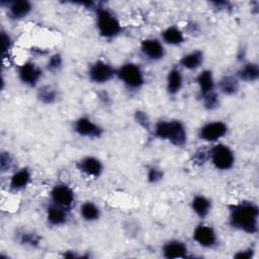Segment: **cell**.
<instances>
[{"mask_svg":"<svg viewBox=\"0 0 259 259\" xmlns=\"http://www.w3.org/2000/svg\"><path fill=\"white\" fill-rule=\"evenodd\" d=\"M135 120L138 124H140L144 130L151 132L152 131V122L150 119V116L147 112L143 110H137L135 112Z\"/></svg>","mask_w":259,"mask_h":259,"instance_id":"31","label":"cell"},{"mask_svg":"<svg viewBox=\"0 0 259 259\" xmlns=\"http://www.w3.org/2000/svg\"><path fill=\"white\" fill-rule=\"evenodd\" d=\"M255 251L253 248H247V249H243L238 251L235 255L234 258L237 259H252L254 257Z\"/></svg>","mask_w":259,"mask_h":259,"instance_id":"36","label":"cell"},{"mask_svg":"<svg viewBox=\"0 0 259 259\" xmlns=\"http://www.w3.org/2000/svg\"><path fill=\"white\" fill-rule=\"evenodd\" d=\"M141 52L143 56L153 62L162 60L165 56V48L157 38H145L141 42Z\"/></svg>","mask_w":259,"mask_h":259,"instance_id":"12","label":"cell"},{"mask_svg":"<svg viewBox=\"0 0 259 259\" xmlns=\"http://www.w3.org/2000/svg\"><path fill=\"white\" fill-rule=\"evenodd\" d=\"M13 165V159L8 152H2L0 156V170L2 173L8 172Z\"/></svg>","mask_w":259,"mask_h":259,"instance_id":"33","label":"cell"},{"mask_svg":"<svg viewBox=\"0 0 259 259\" xmlns=\"http://www.w3.org/2000/svg\"><path fill=\"white\" fill-rule=\"evenodd\" d=\"M74 132L80 137L99 139L103 135V128L88 116H80L74 121Z\"/></svg>","mask_w":259,"mask_h":259,"instance_id":"9","label":"cell"},{"mask_svg":"<svg viewBox=\"0 0 259 259\" xmlns=\"http://www.w3.org/2000/svg\"><path fill=\"white\" fill-rule=\"evenodd\" d=\"M192 163L195 166H202L209 161V148H199L196 150L191 158Z\"/></svg>","mask_w":259,"mask_h":259,"instance_id":"29","label":"cell"},{"mask_svg":"<svg viewBox=\"0 0 259 259\" xmlns=\"http://www.w3.org/2000/svg\"><path fill=\"white\" fill-rule=\"evenodd\" d=\"M209 161L220 171H228L235 165L236 157L233 150L224 144H217L209 148Z\"/></svg>","mask_w":259,"mask_h":259,"instance_id":"5","label":"cell"},{"mask_svg":"<svg viewBox=\"0 0 259 259\" xmlns=\"http://www.w3.org/2000/svg\"><path fill=\"white\" fill-rule=\"evenodd\" d=\"M63 67V57L61 56V54L56 53L53 54L47 62V70L52 72V73H56L59 72Z\"/></svg>","mask_w":259,"mask_h":259,"instance_id":"30","label":"cell"},{"mask_svg":"<svg viewBox=\"0 0 259 259\" xmlns=\"http://www.w3.org/2000/svg\"><path fill=\"white\" fill-rule=\"evenodd\" d=\"M183 87V75L179 68L169 70L166 77V90L169 95L178 94Z\"/></svg>","mask_w":259,"mask_h":259,"instance_id":"17","label":"cell"},{"mask_svg":"<svg viewBox=\"0 0 259 259\" xmlns=\"http://www.w3.org/2000/svg\"><path fill=\"white\" fill-rule=\"evenodd\" d=\"M98 98L99 100L103 103V104H108L110 102V96L108 95V93L106 91H101L98 94Z\"/></svg>","mask_w":259,"mask_h":259,"instance_id":"37","label":"cell"},{"mask_svg":"<svg viewBox=\"0 0 259 259\" xmlns=\"http://www.w3.org/2000/svg\"><path fill=\"white\" fill-rule=\"evenodd\" d=\"M116 76V69L105 61L98 60L88 69V78L92 83L105 84Z\"/></svg>","mask_w":259,"mask_h":259,"instance_id":"6","label":"cell"},{"mask_svg":"<svg viewBox=\"0 0 259 259\" xmlns=\"http://www.w3.org/2000/svg\"><path fill=\"white\" fill-rule=\"evenodd\" d=\"M31 181V172L28 168H21L10 177L9 187L13 191H20L27 187Z\"/></svg>","mask_w":259,"mask_h":259,"instance_id":"18","label":"cell"},{"mask_svg":"<svg viewBox=\"0 0 259 259\" xmlns=\"http://www.w3.org/2000/svg\"><path fill=\"white\" fill-rule=\"evenodd\" d=\"M164 177V173L162 171V169H160L157 166H151L148 169L147 172V180L150 183H158L160 182Z\"/></svg>","mask_w":259,"mask_h":259,"instance_id":"32","label":"cell"},{"mask_svg":"<svg viewBox=\"0 0 259 259\" xmlns=\"http://www.w3.org/2000/svg\"><path fill=\"white\" fill-rule=\"evenodd\" d=\"M50 197L52 203L70 210L75 203V193L73 189L65 183L56 184L51 192Z\"/></svg>","mask_w":259,"mask_h":259,"instance_id":"7","label":"cell"},{"mask_svg":"<svg viewBox=\"0 0 259 259\" xmlns=\"http://www.w3.org/2000/svg\"><path fill=\"white\" fill-rule=\"evenodd\" d=\"M19 243L23 246L36 248L40 244V237L33 232H22L19 235Z\"/></svg>","mask_w":259,"mask_h":259,"instance_id":"27","label":"cell"},{"mask_svg":"<svg viewBox=\"0 0 259 259\" xmlns=\"http://www.w3.org/2000/svg\"><path fill=\"white\" fill-rule=\"evenodd\" d=\"M8 16L13 20H20L27 17L32 11V4L27 0L9 1L7 3Z\"/></svg>","mask_w":259,"mask_h":259,"instance_id":"15","label":"cell"},{"mask_svg":"<svg viewBox=\"0 0 259 259\" xmlns=\"http://www.w3.org/2000/svg\"><path fill=\"white\" fill-rule=\"evenodd\" d=\"M191 209L199 218L205 219L211 211V201L204 195H195L191 200Z\"/></svg>","mask_w":259,"mask_h":259,"instance_id":"21","label":"cell"},{"mask_svg":"<svg viewBox=\"0 0 259 259\" xmlns=\"http://www.w3.org/2000/svg\"><path fill=\"white\" fill-rule=\"evenodd\" d=\"M96 27L104 38H114L122 32V26L117 17L107 8L99 5L95 10Z\"/></svg>","mask_w":259,"mask_h":259,"instance_id":"3","label":"cell"},{"mask_svg":"<svg viewBox=\"0 0 259 259\" xmlns=\"http://www.w3.org/2000/svg\"><path fill=\"white\" fill-rule=\"evenodd\" d=\"M237 78L239 81L246 83L256 82L259 78V66L254 62L244 63L237 71Z\"/></svg>","mask_w":259,"mask_h":259,"instance_id":"20","label":"cell"},{"mask_svg":"<svg viewBox=\"0 0 259 259\" xmlns=\"http://www.w3.org/2000/svg\"><path fill=\"white\" fill-rule=\"evenodd\" d=\"M192 238L202 248L211 249L218 244V235L211 226L205 224L197 225L192 233Z\"/></svg>","mask_w":259,"mask_h":259,"instance_id":"10","label":"cell"},{"mask_svg":"<svg viewBox=\"0 0 259 259\" xmlns=\"http://www.w3.org/2000/svg\"><path fill=\"white\" fill-rule=\"evenodd\" d=\"M42 77V70L34 63L28 61L18 68L19 80L28 87H35Z\"/></svg>","mask_w":259,"mask_h":259,"instance_id":"11","label":"cell"},{"mask_svg":"<svg viewBox=\"0 0 259 259\" xmlns=\"http://www.w3.org/2000/svg\"><path fill=\"white\" fill-rule=\"evenodd\" d=\"M116 77L128 89L137 90L144 86L145 75L142 68L135 63L123 64L116 70Z\"/></svg>","mask_w":259,"mask_h":259,"instance_id":"4","label":"cell"},{"mask_svg":"<svg viewBox=\"0 0 259 259\" xmlns=\"http://www.w3.org/2000/svg\"><path fill=\"white\" fill-rule=\"evenodd\" d=\"M210 5L221 12H231L233 10V4L229 1H211Z\"/></svg>","mask_w":259,"mask_h":259,"instance_id":"34","label":"cell"},{"mask_svg":"<svg viewBox=\"0 0 259 259\" xmlns=\"http://www.w3.org/2000/svg\"><path fill=\"white\" fill-rule=\"evenodd\" d=\"M187 30L189 31V32H196L197 30H198V25L196 24V23H194V22H192V23H190V24H188V27H187Z\"/></svg>","mask_w":259,"mask_h":259,"instance_id":"38","label":"cell"},{"mask_svg":"<svg viewBox=\"0 0 259 259\" xmlns=\"http://www.w3.org/2000/svg\"><path fill=\"white\" fill-rule=\"evenodd\" d=\"M196 83L199 90V96L206 95L212 91H215V82L213 74L210 70H202L196 76Z\"/></svg>","mask_w":259,"mask_h":259,"instance_id":"19","label":"cell"},{"mask_svg":"<svg viewBox=\"0 0 259 259\" xmlns=\"http://www.w3.org/2000/svg\"><path fill=\"white\" fill-rule=\"evenodd\" d=\"M201 100L203 107L207 110H214L220 106V97L217 91L201 96Z\"/></svg>","mask_w":259,"mask_h":259,"instance_id":"28","label":"cell"},{"mask_svg":"<svg viewBox=\"0 0 259 259\" xmlns=\"http://www.w3.org/2000/svg\"><path fill=\"white\" fill-rule=\"evenodd\" d=\"M203 60H204L203 53L199 50H195L188 54H185L180 59V65L186 70L194 71L199 67H201Z\"/></svg>","mask_w":259,"mask_h":259,"instance_id":"24","label":"cell"},{"mask_svg":"<svg viewBox=\"0 0 259 259\" xmlns=\"http://www.w3.org/2000/svg\"><path fill=\"white\" fill-rule=\"evenodd\" d=\"M162 254L167 259H178L188 257V248L180 240H170L162 247Z\"/></svg>","mask_w":259,"mask_h":259,"instance_id":"14","label":"cell"},{"mask_svg":"<svg viewBox=\"0 0 259 259\" xmlns=\"http://www.w3.org/2000/svg\"><path fill=\"white\" fill-rule=\"evenodd\" d=\"M154 135L168 141L175 147H183L187 143V131L184 123L178 119L159 120L153 130Z\"/></svg>","mask_w":259,"mask_h":259,"instance_id":"2","label":"cell"},{"mask_svg":"<svg viewBox=\"0 0 259 259\" xmlns=\"http://www.w3.org/2000/svg\"><path fill=\"white\" fill-rule=\"evenodd\" d=\"M1 38H2V57L5 58V55L8 54L12 47V38L8 33L5 31H1Z\"/></svg>","mask_w":259,"mask_h":259,"instance_id":"35","label":"cell"},{"mask_svg":"<svg viewBox=\"0 0 259 259\" xmlns=\"http://www.w3.org/2000/svg\"><path fill=\"white\" fill-rule=\"evenodd\" d=\"M218 88L224 95L233 96L236 95L240 89V81L237 76L225 75L218 82Z\"/></svg>","mask_w":259,"mask_h":259,"instance_id":"23","label":"cell"},{"mask_svg":"<svg viewBox=\"0 0 259 259\" xmlns=\"http://www.w3.org/2000/svg\"><path fill=\"white\" fill-rule=\"evenodd\" d=\"M100 208L92 201H85L80 206V215L86 222H95L100 218Z\"/></svg>","mask_w":259,"mask_h":259,"instance_id":"25","label":"cell"},{"mask_svg":"<svg viewBox=\"0 0 259 259\" xmlns=\"http://www.w3.org/2000/svg\"><path fill=\"white\" fill-rule=\"evenodd\" d=\"M78 170L88 177L97 178L103 172L101 161L93 156H86L77 162Z\"/></svg>","mask_w":259,"mask_h":259,"instance_id":"13","label":"cell"},{"mask_svg":"<svg viewBox=\"0 0 259 259\" xmlns=\"http://www.w3.org/2000/svg\"><path fill=\"white\" fill-rule=\"evenodd\" d=\"M161 38L164 44L169 46H180L185 41L184 32L175 25L165 28L161 32Z\"/></svg>","mask_w":259,"mask_h":259,"instance_id":"22","label":"cell"},{"mask_svg":"<svg viewBox=\"0 0 259 259\" xmlns=\"http://www.w3.org/2000/svg\"><path fill=\"white\" fill-rule=\"evenodd\" d=\"M36 97L44 104H53L58 99V91L52 85H42L38 87Z\"/></svg>","mask_w":259,"mask_h":259,"instance_id":"26","label":"cell"},{"mask_svg":"<svg viewBox=\"0 0 259 259\" xmlns=\"http://www.w3.org/2000/svg\"><path fill=\"white\" fill-rule=\"evenodd\" d=\"M259 207L251 200H242L229 205V224L238 231L249 235L258 232Z\"/></svg>","mask_w":259,"mask_h":259,"instance_id":"1","label":"cell"},{"mask_svg":"<svg viewBox=\"0 0 259 259\" xmlns=\"http://www.w3.org/2000/svg\"><path fill=\"white\" fill-rule=\"evenodd\" d=\"M228 133V125L221 120L204 123L198 131V138L207 143H215Z\"/></svg>","mask_w":259,"mask_h":259,"instance_id":"8","label":"cell"},{"mask_svg":"<svg viewBox=\"0 0 259 259\" xmlns=\"http://www.w3.org/2000/svg\"><path fill=\"white\" fill-rule=\"evenodd\" d=\"M68 212L69 210L66 208L52 203L47 207V221L51 226L54 227L63 226L68 222Z\"/></svg>","mask_w":259,"mask_h":259,"instance_id":"16","label":"cell"}]
</instances>
